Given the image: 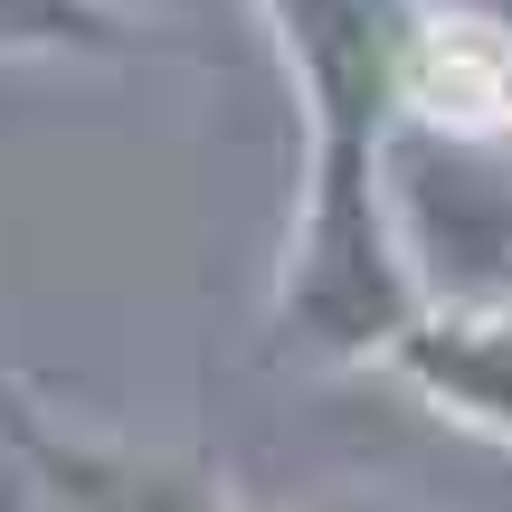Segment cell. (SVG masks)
Wrapping results in <instances>:
<instances>
[{"instance_id":"obj_1","label":"cell","mask_w":512,"mask_h":512,"mask_svg":"<svg viewBox=\"0 0 512 512\" xmlns=\"http://www.w3.org/2000/svg\"><path fill=\"white\" fill-rule=\"evenodd\" d=\"M256 19L285 57L294 114H304L294 219L266 294L275 361L380 370L437 304L399 219V181H389L427 0H256Z\"/></svg>"},{"instance_id":"obj_2","label":"cell","mask_w":512,"mask_h":512,"mask_svg":"<svg viewBox=\"0 0 512 512\" xmlns=\"http://www.w3.org/2000/svg\"><path fill=\"white\" fill-rule=\"evenodd\" d=\"M0 456L38 484L48 512H238L209 465L162 456V446H133V437L67 427V418H48L38 399L0 408Z\"/></svg>"},{"instance_id":"obj_3","label":"cell","mask_w":512,"mask_h":512,"mask_svg":"<svg viewBox=\"0 0 512 512\" xmlns=\"http://www.w3.org/2000/svg\"><path fill=\"white\" fill-rule=\"evenodd\" d=\"M380 370L446 427L512 446V304H427Z\"/></svg>"},{"instance_id":"obj_4","label":"cell","mask_w":512,"mask_h":512,"mask_svg":"<svg viewBox=\"0 0 512 512\" xmlns=\"http://www.w3.org/2000/svg\"><path fill=\"white\" fill-rule=\"evenodd\" d=\"M408 133L512 143V19L503 10H427L408 57Z\"/></svg>"},{"instance_id":"obj_5","label":"cell","mask_w":512,"mask_h":512,"mask_svg":"<svg viewBox=\"0 0 512 512\" xmlns=\"http://www.w3.org/2000/svg\"><path fill=\"white\" fill-rule=\"evenodd\" d=\"M143 48L124 0H0V67L19 57H86V67H124Z\"/></svg>"},{"instance_id":"obj_6","label":"cell","mask_w":512,"mask_h":512,"mask_svg":"<svg viewBox=\"0 0 512 512\" xmlns=\"http://www.w3.org/2000/svg\"><path fill=\"white\" fill-rule=\"evenodd\" d=\"M0 512H48V503H38V484H29V475H19V465H10V456H0Z\"/></svg>"},{"instance_id":"obj_7","label":"cell","mask_w":512,"mask_h":512,"mask_svg":"<svg viewBox=\"0 0 512 512\" xmlns=\"http://www.w3.org/2000/svg\"><path fill=\"white\" fill-rule=\"evenodd\" d=\"M427 10H503L512 19V0H427Z\"/></svg>"},{"instance_id":"obj_8","label":"cell","mask_w":512,"mask_h":512,"mask_svg":"<svg viewBox=\"0 0 512 512\" xmlns=\"http://www.w3.org/2000/svg\"><path fill=\"white\" fill-rule=\"evenodd\" d=\"M332 512H418V503H332Z\"/></svg>"}]
</instances>
